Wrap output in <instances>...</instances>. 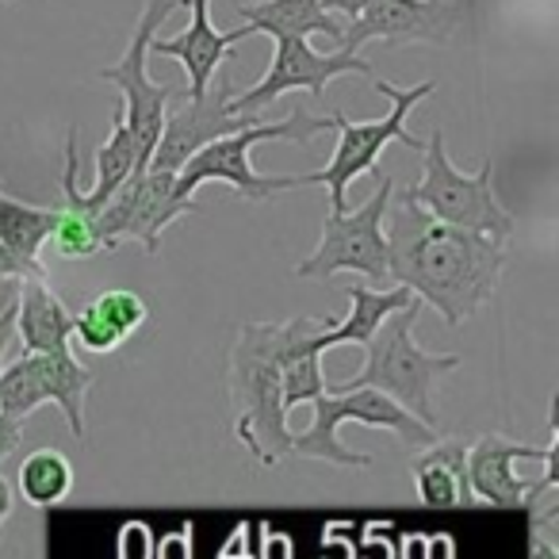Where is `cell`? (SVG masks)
<instances>
[{
  "mask_svg": "<svg viewBox=\"0 0 559 559\" xmlns=\"http://www.w3.org/2000/svg\"><path fill=\"white\" fill-rule=\"evenodd\" d=\"M93 304L100 307V314L119 330V337H134L146 322V299L139 292H127V288H108L100 296H93Z\"/></svg>",
  "mask_w": 559,
  "mask_h": 559,
  "instance_id": "obj_26",
  "label": "cell"
},
{
  "mask_svg": "<svg viewBox=\"0 0 559 559\" xmlns=\"http://www.w3.org/2000/svg\"><path fill=\"white\" fill-rule=\"evenodd\" d=\"M116 551L119 559H150L157 551V536L146 521H127L116 536Z\"/></svg>",
  "mask_w": 559,
  "mask_h": 559,
  "instance_id": "obj_28",
  "label": "cell"
},
{
  "mask_svg": "<svg viewBox=\"0 0 559 559\" xmlns=\"http://www.w3.org/2000/svg\"><path fill=\"white\" fill-rule=\"evenodd\" d=\"M395 180L380 177V188L368 195L357 211H330L322 223V241L311 257L296 264V276L304 280H330L337 272H360L372 284L388 280V215Z\"/></svg>",
  "mask_w": 559,
  "mask_h": 559,
  "instance_id": "obj_8",
  "label": "cell"
},
{
  "mask_svg": "<svg viewBox=\"0 0 559 559\" xmlns=\"http://www.w3.org/2000/svg\"><path fill=\"white\" fill-rule=\"evenodd\" d=\"M414 490L418 502L429 510H460V506H475L472 483H467V441L464 437H449V441H433L411 460Z\"/></svg>",
  "mask_w": 559,
  "mask_h": 559,
  "instance_id": "obj_17",
  "label": "cell"
},
{
  "mask_svg": "<svg viewBox=\"0 0 559 559\" xmlns=\"http://www.w3.org/2000/svg\"><path fill=\"white\" fill-rule=\"evenodd\" d=\"M506 261V238L429 218L411 203H399L388 223V276L449 326L467 322L495 299Z\"/></svg>",
  "mask_w": 559,
  "mask_h": 559,
  "instance_id": "obj_1",
  "label": "cell"
},
{
  "mask_svg": "<svg viewBox=\"0 0 559 559\" xmlns=\"http://www.w3.org/2000/svg\"><path fill=\"white\" fill-rule=\"evenodd\" d=\"M334 314L322 319H288V322H246L234 337L230 360H226V395L234 406V433L253 452L257 464L276 467L292 456L288 411L280 399V368L288 353H299L319 342Z\"/></svg>",
  "mask_w": 559,
  "mask_h": 559,
  "instance_id": "obj_2",
  "label": "cell"
},
{
  "mask_svg": "<svg viewBox=\"0 0 559 559\" xmlns=\"http://www.w3.org/2000/svg\"><path fill=\"white\" fill-rule=\"evenodd\" d=\"M50 223H55V207H32L0 188V246L16 257L24 276H47L39 257L50 238Z\"/></svg>",
  "mask_w": 559,
  "mask_h": 559,
  "instance_id": "obj_22",
  "label": "cell"
},
{
  "mask_svg": "<svg viewBox=\"0 0 559 559\" xmlns=\"http://www.w3.org/2000/svg\"><path fill=\"white\" fill-rule=\"evenodd\" d=\"M180 9L192 12L188 27L180 35H173V39L154 35L150 55L177 58L188 73V96H200L211 88L218 66L234 55V47H238L241 39H249L253 32H249V24L234 27V32H215V24H211V0H180Z\"/></svg>",
  "mask_w": 559,
  "mask_h": 559,
  "instance_id": "obj_15",
  "label": "cell"
},
{
  "mask_svg": "<svg viewBox=\"0 0 559 559\" xmlns=\"http://www.w3.org/2000/svg\"><path fill=\"white\" fill-rule=\"evenodd\" d=\"M12 513H16V490H12V483L0 475V525H4Z\"/></svg>",
  "mask_w": 559,
  "mask_h": 559,
  "instance_id": "obj_32",
  "label": "cell"
},
{
  "mask_svg": "<svg viewBox=\"0 0 559 559\" xmlns=\"http://www.w3.org/2000/svg\"><path fill=\"white\" fill-rule=\"evenodd\" d=\"M32 360L43 380V391H47V403H55L58 411L66 414L73 437H85V403H88V391H93L96 376L88 372L70 349L32 353Z\"/></svg>",
  "mask_w": 559,
  "mask_h": 559,
  "instance_id": "obj_21",
  "label": "cell"
},
{
  "mask_svg": "<svg viewBox=\"0 0 559 559\" xmlns=\"http://www.w3.org/2000/svg\"><path fill=\"white\" fill-rule=\"evenodd\" d=\"M421 154H426L421 180L406 188V192L391 195V200L411 203V207L426 211L429 218H441V223L495 234V238H510L518 223H513V215L495 195V162L490 157L479 165V173H460L452 165L449 150H444L441 127L421 139Z\"/></svg>",
  "mask_w": 559,
  "mask_h": 559,
  "instance_id": "obj_6",
  "label": "cell"
},
{
  "mask_svg": "<svg viewBox=\"0 0 559 559\" xmlns=\"http://www.w3.org/2000/svg\"><path fill=\"white\" fill-rule=\"evenodd\" d=\"M368 0H322V9L326 12H334V16H345V20H353L360 9H365Z\"/></svg>",
  "mask_w": 559,
  "mask_h": 559,
  "instance_id": "obj_31",
  "label": "cell"
},
{
  "mask_svg": "<svg viewBox=\"0 0 559 559\" xmlns=\"http://www.w3.org/2000/svg\"><path fill=\"white\" fill-rule=\"evenodd\" d=\"M20 437H24V421L0 411V464L20 449Z\"/></svg>",
  "mask_w": 559,
  "mask_h": 559,
  "instance_id": "obj_29",
  "label": "cell"
},
{
  "mask_svg": "<svg viewBox=\"0 0 559 559\" xmlns=\"http://www.w3.org/2000/svg\"><path fill=\"white\" fill-rule=\"evenodd\" d=\"M73 490V464L58 449H39L20 464V495L35 510H55Z\"/></svg>",
  "mask_w": 559,
  "mask_h": 559,
  "instance_id": "obj_23",
  "label": "cell"
},
{
  "mask_svg": "<svg viewBox=\"0 0 559 559\" xmlns=\"http://www.w3.org/2000/svg\"><path fill=\"white\" fill-rule=\"evenodd\" d=\"M559 452V441L551 433L548 449H536V444L513 441L502 433H487L475 444H467V483H472L475 502H487L495 510H525V498L533 490V483L521 479L513 472L518 460H548Z\"/></svg>",
  "mask_w": 559,
  "mask_h": 559,
  "instance_id": "obj_14",
  "label": "cell"
},
{
  "mask_svg": "<svg viewBox=\"0 0 559 559\" xmlns=\"http://www.w3.org/2000/svg\"><path fill=\"white\" fill-rule=\"evenodd\" d=\"M230 96H234L230 85H215V81H211L207 93L188 96L185 108L165 111V127H162V139H157L154 154H150V169L177 173L180 165L200 146H207L211 139H223V134H234V131H241V127H253L257 116H234V111L226 108Z\"/></svg>",
  "mask_w": 559,
  "mask_h": 559,
  "instance_id": "obj_13",
  "label": "cell"
},
{
  "mask_svg": "<svg viewBox=\"0 0 559 559\" xmlns=\"http://www.w3.org/2000/svg\"><path fill=\"white\" fill-rule=\"evenodd\" d=\"M249 525H238V533H234V540L230 544H223V548H218V556H238V551H253V548H246V544H241V533H246Z\"/></svg>",
  "mask_w": 559,
  "mask_h": 559,
  "instance_id": "obj_35",
  "label": "cell"
},
{
  "mask_svg": "<svg viewBox=\"0 0 559 559\" xmlns=\"http://www.w3.org/2000/svg\"><path fill=\"white\" fill-rule=\"evenodd\" d=\"M154 556H192V528H180V533H169L157 540Z\"/></svg>",
  "mask_w": 559,
  "mask_h": 559,
  "instance_id": "obj_30",
  "label": "cell"
},
{
  "mask_svg": "<svg viewBox=\"0 0 559 559\" xmlns=\"http://www.w3.org/2000/svg\"><path fill=\"white\" fill-rule=\"evenodd\" d=\"M345 73H360V78H376V66L368 62L360 50H334L322 55L307 43V35H276V50L264 70V78L253 88L230 96L226 108L234 116H264L280 96L288 93H311L319 100L337 78Z\"/></svg>",
  "mask_w": 559,
  "mask_h": 559,
  "instance_id": "obj_10",
  "label": "cell"
},
{
  "mask_svg": "<svg viewBox=\"0 0 559 559\" xmlns=\"http://www.w3.org/2000/svg\"><path fill=\"white\" fill-rule=\"evenodd\" d=\"M0 276H24V272H20V264H16V257H12L4 246H0Z\"/></svg>",
  "mask_w": 559,
  "mask_h": 559,
  "instance_id": "obj_34",
  "label": "cell"
},
{
  "mask_svg": "<svg viewBox=\"0 0 559 559\" xmlns=\"http://www.w3.org/2000/svg\"><path fill=\"white\" fill-rule=\"evenodd\" d=\"M4 4H12V0H4Z\"/></svg>",
  "mask_w": 559,
  "mask_h": 559,
  "instance_id": "obj_36",
  "label": "cell"
},
{
  "mask_svg": "<svg viewBox=\"0 0 559 559\" xmlns=\"http://www.w3.org/2000/svg\"><path fill=\"white\" fill-rule=\"evenodd\" d=\"M195 215V203L177 195V173L139 169L119 185V192L93 215V230L104 249L139 241L146 253L162 249V234L177 218Z\"/></svg>",
  "mask_w": 559,
  "mask_h": 559,
  "instance_id": "obj_9",
  "label": "cell"
},
{
  "mask_svg": "<svg viewBox=\"0 0 559 559\" xmlns=\"http://www.w3.org/2000/svg\"><path fill=\"white\" fill-rule=\"evenodd\" d=\"M326 391V372H322V349L319 345H307L299 353H288L284 357V368H280V399H284V411H296L304 403H314V399Z\"/></svg>",
  "mask_w": 559,
  "mask_h": 559,
  "instance_id": "obj_24",
  "label": "cell"
},
{
  "mask_svg": "<svg viewBox=\"0 0 559 559\" xmlns=\"http://www.w3.org/2000/svg\"><path fill=\"white\" fill-rule=\"evenodd\" d=\"M456 27V9L449 0H368L365 9L342 27V50H365L368 43H388V47H406V43H449Z\"/></svg>",
  "mask_w": 559,
  "mask_h": 559,
  "instance_id": "obj_12",
  "label": "cell"
},
{
  "mask_svg": "<svg viewBox=\"0 0 559 559\" xmlns=\"http://www.w3.org/2000/svg\"><path fill=\"white\" fill-rule=\"evenodd\" d=\"M311 406H314V418L304 433L292 437V456L326 460V464H337V467H372V456L349 452L337 441V429H342L345 421L388 429V433H395L399 441L414 444V449H426V444L437 441V426H426V421L414 418L406 406H399L395 399H388L376 388L322 391Z\"/></svg>",
  "mask_w": 559,
  "mask_h": 559,
  "instance_id": "obj_7",
  "label": "cell"
},
{
  "mask_svg": "<svg viewBox=\"0 0 559 559\" xmlns=\"http://www.w3.org/2000/svg\"><path fill=\"white\" fill-rule=\"evenodd\" d=\"M139 169H146V154H142L134 131L127 127L123 111H116V116H111V134L104 139V146L96 150V185L88 188V192H81L78 188V127H73L70 142H66L62 203H73V207L96 215V211H100L104 203L119 192V185Z\"/></svg>",
  "mask_w": 559,
  "mask_h": 559,
  "instance_id": "obj_16",
  "label": "cell"
},
{
  "mask_svg": "<svg viewBox=\"0 0 559 559\" xmlns=\"http://www.w3.org/2000/svg\"><path fill=\"white\" fill-rule=\"evenodd\" d=\"M73 337H78L81 345H85L88 353H116L119 345H123V337H119V330L111 326L108 319L100 314V307L88 299L81 311H73Z\"/></svg>",
  "mask_w": 559,
  "mask_h": 559,
  "instance_id": "obj_27",
  "label": "cell"
},
{
  "mask_svg": "<svg viewBox=\"0 0 559 559\" xmlns=\"http://www.w3.org/2000/svg\"><path fill=\"white\" fill-rule=\"evenodd\" d=\"M180 9V0H146V9H142L139 24H134L131 39H127V50L119 62L104 66L96 78L104 85H116L123 93V111L127 127L134 131L139 139L142 154H146V165H150V154H154L157 139H162V127H165V111H169V100H173V88L169 85H157L150 78V43L154 35L162 32V24Z\"/></svg>",
  "mask_w": 559,
  "mask_h": 559,
  "instance_id": "obj_11",
  "label": "cell"
},
{
  "mask_svg": "<svg viewBox=\"0 0 559 559\" xmlns=\"http://www.w3.org/2000/svg\"><path fill=\"white\" fill-rule=\"evenodd\" d=\"M376 93L388 96L391 108L383 119H368V123H353L345 111H330V131L337 134L334 157L326 162V169L307 173V185H322L330 188V211H345L349 207V188L360 173H376L380 169V157L391 142H403L406 150H421V139L406 127V116L418 108L426 96H433L437 81H421V85H406L395 88L391 81L372 78Z\"/></svg>",
  "mask_w": 559,
  "mask_h": 559,
  "instance_id": "obj_5",
  "label": "cell"
},
{
  "mask_svg": "<svg viewBox=\"0 0 559 559\" xmlns=\"http://www.w3.org/2000/svg\"><path fill=\"white\" fill-rule=\"evenodd\" d=\"M241 24H249L253 35H330L342 39V24L334 12L322 9V0H257L238 4Z\"/></svg>",
  "mask_w": 559,
  "mask_h": 559,
  "instance_id": "obj_19",
  "label": "cell"
},
{
  "mask_svg": "<svg viewBox=\"0 0 559 559\" xmlns=\"http://www.w3.org/2000/svg\"><path fill=\"white\" fill-rule=\"evenodd\" d=\"M326 131H330V116L314 119L307 108H292V116L284 123H253L234 134H223V139H211L207 146H200L177 169V195L192 200L211 180H223L241 200H253V203H269L272 195L292 192V188H307V173H261L249 162V150L257 142H272V139L307 146L314 134H326Z\"/></svg>",
  "mask_w": 559,
  "mask_h": 559,
  "instance_id": "obj_3",
  "label": "cell"
},
{
  "mask_svg": "<svg viewBox=\"0 0 559 559\" xmlns=\"http://www.w3.org/2000/svg\"><path fill=\"white\" fill-rule=\"evenodd\" d=\"M16 337H20V345H24V353L70 349L73 311L50 292L47 276H20Z\"/></svg>",
  "mask_w": 559,
  "mask_h": 559,
  "instance_id": "obj_18",
  "label": "cell"
},
{
  "mask_svg": "<svg viewBox=\"0 0 559 559\" xmlns=\"http://www.w3.org/2000/svg\"><path fill=\"white\" fill-rule=\"evenodd\" d=\"M421 314V299L414 296L406 307L391 311L380 322V330L372 334V342L365 345V365L357 376L342 383H326V391H345V388H376L388 399H395L399 406L421 418L426 426H437L433 411V388L449 372L460 368L456 353H426L414 342V322Z\"/></svg>",
  "mask_w": 559,
  "mask_h": 559,
  "instance_id": "obj_4",
  "label": "cell"
},
{
  "mask_svg": "<svg viewBox=\"0 0 559 559\" xmlns=\"http://www.w3.org/2000/svg\"><path fill=\"white\" fill-rule=\"evenodd\" d=\"M272 536H276V540L264 544L261 556H292V540H288V536H284V540H280V533H272Z\"/></svg>",
  "mask_w": 559,
  "mask_h": 559,
  "instance_id": "obj_33",
  "label": "cell"
},
{
  "mask_svg": "<svg viewBox=\"0 0 559 559\" xmlns=\"http://www.w3.org/2000/svg\"><path fill=\"white\" fill-rule=\"evenodd\" d=\"M47 241L55 246L58 257H70V261L104 253L100 238H96V230H93V215L73 207V203H58L55 207V223H50Z\"/></svg>",
  "mask_w": 559,
  "mask_h": 559,
  "instance_id": "obj_25",
  "label": "cell"
},
{
  "mask_svg": "<svg viewBox=\"0 0 559 559\" xmlns=\"http://www.w3.org/2000/svg\"><path fill=\"white\" fill-rule=\"evenodd\" d=\"M345 296H349L353 311L349 319H337L334 326H326L319 334V349H334V345H368L372 342V334L380 330V322L388 319L391 311H399V307H406L414 299L411 288H403V284H395L391 292H376V288H365V284H349L345 288Z\"/></svg>",
  "mask_w": 559,
  "mask_h": 559,
  "instance_id": "obj_20",
  "label": "cell"
}]
</instances>
